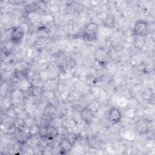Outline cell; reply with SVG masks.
<instances>
[{
    "instance_id": "obj_1",
    "label": "cell",
    "mask_w": 155,
    "mask_h": 155,
    "mask_svg": "<svg viewBox=\"0 0 155 155\" xmlns=\"http://www.w3.org/2000/svg\"><path fill=\"white\" fill-rule=\"evenodd\" d=\"M98 25L94 22L85 24L82 31L83 38L88 41H93L97 39L98 33Z\"/></svg>"
},
{
    "instance_id": "obj_8",
    "label": "cell",
    "mask_w": 155,
    "mask_h": 155,
    "mask_svg": "<svg viewBox=\"0 0 155 155\" xmlns=\"http://www.w3.org/2000/svg\"><path fill=\"white\" fill-rule=\"evenodd\" d=\"M59 147L61 151V153L66 154L71 151L73 147V145L71 141L68 138L64 137L61 140L59 144Z\"/></svg>"
},
{
    "instance_id": "obj_9",
    "label": "cell",
    "mask_w": 155,
    "mask_h": 155,
    "mask_svg": "<svg viewBox=\"0 0 155 155\" xmlns=\"http://www.w3.org/2000/svg\"><path fill=\"white\" fill-rule=\"evenodd\" d=\"M15 138L18 143L24 144L30 139L29 133L24 132V131L21 130H18V132L15 134Z\"/></svg>"
},
{
    "instance_id": "obj_7",
    "label": "cell",
    "mask_w": 155,
    "mask_h": 155,
    "mask_svg": "<svg viewBox=\"0 0 155 155\" xmlns=\"http://www.w3.org/2000/svg\"><path fill=\"white\" fill-rule=\"evenodd\" d=\"M80 116L82 119L86 123H90L94 117V113L92 109L88 107H85L80 111Z\"/></svg>"
},
{
    "instance_id": "obj_4",
    "label": "cell",
    "mask_w": 155,
    "mask_h": 155,
    "mask_svg": "<svg viewBox=\"0 0 155 155\" xmlns=\"http://www.w3.org/2000/svg\"><path fill=\"white\" fill-rule=\"evenodd\" d=\"M135 130L140 134L147 133L150 129V123L145 119H139L137 120L134 124Z\"/></svg>"
},
{
    "instance_id": "obj_6",
    "label": "cell",
    "mask_w": 155,
    "mask_h": 155,
    "mask_svg": "<svg viewBox=\"0 0 155 155\" xmlns=\"http://www.w3.org/2000/svg\"><path fill=\"white\" fill-rule=\"evenodd\" d=\"M24 35L25 32L22 29L19 27H15L11 31L10 36V41L15 44H18L21 42Z\"/></svg>"
},
{
    "instance_id": "obj_3",
    "label": "cell",
    "mask_w": 155,
    "mask_h": 155,
    "mask_svg": "<svg viewBox=\"0 0 155 155\" xmlns=\"http://www.w3.org/2000/svg\"><path fill=\"white\" fill-rule=\"evenodd\" d=\"M148 24L143 19H138L136 21L133 28V34L135 36H144L148 30Z\"/></svg>"
},
{
    "instance_id": "obj_2",
    "label": "cell",
    "mask_w": 155,
    "mask_h": 155,
    "mask_svg": "<svg viewBox=\"0 0 155 155\" xmlns=\"http://www.w3.org/2000/svg\"><path fill=\"white\" fill-rule=\"evenodd\" d=\"M38 133L41 137L48 139H53L59 134L58 130L51 125H44L40 127L38 130Z\"/></svg>"
},
{
    "instance_id": "obj_5",
    "label": "cell",
    "mask_w": 155,
    "mask_h": 155,
    "mask_svg": "<svg viewBox=\"0 0 155 155\" xmlns=\"http://www.w3.org/2000/svg\"><path fill=\"white\" fill-rule=\"evenodd\" d=\"M108 117L109 121L113 124H116L119 123L122 118V113L119 108L116 107L110 108L108 111Z\"/></svg>"
},
{
    "instance_id": "obj_10",
    "label": "cell",
    "mask_w": 155,
    "mask_h": 155,
    "mask_svg": "<svg viewBox=\"0 0 155 155\" xmlns=\"http://www.w3.org/2000/svg\"><path fill=\"white\" fill-rule=\"evenodd\" d=\"M145 44V41L144 39V36H135V39L134 40V45L136 48L139 49L142 48Z\"/></svg>"
}]
</instances>
